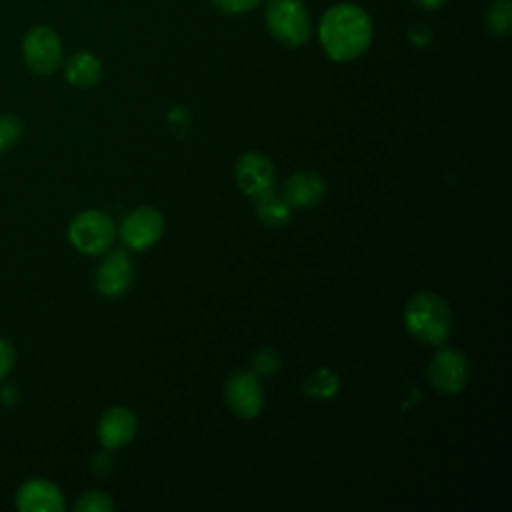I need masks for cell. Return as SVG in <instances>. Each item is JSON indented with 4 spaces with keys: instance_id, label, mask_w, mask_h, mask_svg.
Here are the masks:
<instances>
[{
    "instance_id": "obj_21",
    "label": "cell",
    "mask_w": 512,
    "mask_h": 512,
    "mask_svg": "<svg viewBox=\"0 0 512 512\" xmlns=\"http://www.w3.org/2000/svg\"><path fill=\"white\" fill-rule=\"evenodd\" d=\"M260 0H212V4L216 6V10L224 12V14H242L248 12L250 8H254Z\"/></svg>"
},
{
    "instance_id": "obj_19",
    "label": "cell",
    "mask_w": 512,
    "mask_h": 512,
    "mask_svg": "<svg viewBox=\"0 0 512 512\" xmlns=\"http://www.w3.org/2000/svg\"><path fill=\"white\" fill-rule=\"evenodd\" d=\"M252 368H254V374L272 376L282 368V358L276 350L262 348L252 356Z\"/></svg>"
},
{
    "instance_id": "obj_4",
    "label": "cell",
    "mask_w": 512,
    "mask_h": 512,
    "mask_svg": "<svg viewBox=\"0 0 512 512\" xmlns=\"http://www.w3.org/2000/svg\"><path fill=\"white\" fill-rule=\"evenodd\" d=\"M266 26L286 46H300L310 36V16L300 0H270L266 6Z\"/></svg>"
},
{
    "instance_id": "obj_23",
    "label": "cell",
    "mask_w": 512,
    "mask_h": 512,
    "mask_svg": "<svg viewBox=\"0 0 512 512\" xmlns=\"http://www.w3.org/2000/svg\"><path fill=\"white\" fill-rule=\"evenodd\" d=\"M112 468V460L108 458V454H98L94 458V470L96 472H108Z\"/></svg>"
},
{
    "instance_id": "obj_16",
    "label": "cell",
    "mask_w": 512,
    "mask_h": 512,
    "mask_svg": "<svg viewBox=\"0 0 512 512\" xmlns=\"http://www.w3.org/2000/svg\"><path fill=\"white\" fill-rule=\"evenodd\" d=\"M338 388H340V376L330 368H318L302 384L304 394H308L310 398H320V400L332 398L338 392Z\"/></svg>"
},
{
    "instance_id": "obj_15",
    "label": "cell",
    "mask_w": 512,
    "mask_h": 512,
    "mask_svg": "<svg viewBox=\"0 0 512 512\" xmlns=\"http://www.w3.org/2000/svg\"><path fill=\"white\" fill-rule=\"evenodd\" d=\"M256 212H258V218L266 226H272V228H280V226L288 224V220L292 216V208L288 206V202L282 196L274 194V190L258 198Z\"/></svg>"
},
{
    "instance_id": "obj_1",
    "label": "cell",
    "mask_w": 512,
    "mask_h": 512,
    "mask_svg": "<svg viewBox=\"0 0 512 512\" xmlns=\"http://www.w3.org/2000/svg\"><path fill=\"white\" fill-rule=\"evenodd\" d=\"M372 42V20L354 4H336L326 10L320 22V44L336 62H350L362 56Z\"/></svg>"
},
{
    "instance_id": "obj_14",
    "label": "cell",
    "mask_w": 512,
    "mask_h": 512,
    "mask_svg": "<svg viewBox=\"0 0 512 512\" xmlns=\"http://www.w3.org/2000/svg\"><path fill=\"white\" fill-rule=\"evenodd\" d=\"M66 80L76 88H90L102 78V64L90 52H76L66 62Z\"/></svg>"
},
{
    "instance_id": "obj_13",
    "label": "cell",
    "mask_w": 512,
    "mask_h": 512,
    "mask_svg": "<svg viewBox=\"0 0 512 512\" xmlns=\"http://www.w3.org/2000/svg\"><path fill=\"white\" fill-rule=\"evenodd\" d=\"M326 196V182L316 172H294L282 192L292 210L312 208Z\"/></svg>"
},
{
    "instance_id": "obj_5",
    "label": "cell",
    "mask_w": 512,
    "mask_h": 512,
    "mask_svg": "<svg viewBox=\"0 0 512 512\" xmlns=\"http://www.w3.org/2000/svg\"><path fill=\"white\" fill-rule=\"evenodd\" d=\"M470 372L468 356L452 346L440 348L428 364V380L446 396L462 392L470 380Z\"/></svg>"
},
{
    "instance_id": "obj_7",
    "label": "cell",
    "mask_w": 512,
    "mask_h": 512,
    "mask_svg": "<svg viewBox=\"0 0 512 512\" xmlns=\"http://www.w3.org/2000/svg\"><path fill=\"white\" fill-rule=\"evenodd\" d=\"M224 398L228 408L244 420L260 416L264 408V390L258 376L250 370H236L228 376L224 384Z\"/></svg>"
},
{
    "instance_id": "obj_6",
    "label": "cell",
    "mask_w": 512,
    "mask_h": 512,
    "mask_svg": "<svg viewBox=\"0 0 512 512\" xmlns=\"http://www.w3.org/2000/svg\"><path fill=\"white\" fill-rule=\"evenodd\" d=\"M26 66L40 76L52 74L62 64L60 36L50 26H34L22 42Z\"/></svg>"
},
{
    "instance_id": "obj_20",
    "label": "cell",
    "mask_w": 512,
    "mask_h": 512,
    "mask_svg": "<svg viewBox=\"0 0 512 512\" xmlns=\"http://www.w3.org/2000/svg\"><path fill=\"white\" fill-rule=\"evenodd\" d=\"M22 122L16 116H0V152L12 148L22 136Z\"/></svg>"
},
{
    "instance_id": "obj_8",
    "label": "cell",
    "mask_w": 512,
    "mask_h": 512,
    "mask_svg": "<svg viewBox=\"0 0 512 512\" xmlns=\"http://www.w3.org/2000/svg\"><path fill=\"white\" fill-rule=\"evenodd\" d=\"M120 240L130 250H146L164 234V216L152 206L134 208L120 222Z\"/></svg>"
},
{
    "instance_id": "obj_10",
    "label": "cell",
    "mask_w": 512,
    "mask_h": 512,
    "mask_svg": "<svg viewBox=\"0 0 512 512\" xmlns=\"http://www.w3.org/2000/svg\"><path fill=\"white\" fill-rule=\"evenodd\" d=\"M134 280V262L126 250L110 252L94 276L96 290L106 298H118L128 292Z\"/></svg>"
},
{
    "instance_id": "obj_18",
    "label": "cell",
    "mask_w": 512,
    "mask_h": 512,
    "mask_svg": "<svg viewBox=\"0 0 512 512\" xmlns=\"http://www.w3.org/2000/svg\"><path fill=\"white\" fill-rule=\"evenodd\" d=\"M114 508V502L108 494L100 492V490H90V492H84L76 504H74V510L76 512H110Z\"/></svg>"
},
{
    "instance_id": "obj_11",
    "label": "cell",
    "mask_w": 512,
    "mask_h": 512,
    "mask_svg": "<svg viewBox=\"0 0 512 512\" xmlns=\"http://www.w3.org/2000/svg\"><path fill=\"white\" fill-rule=\"evenodd\" d=\"M16 506L20 512H62L66 504L56 484L44 478H32L20 486Z\"/></svg>"
},
{
    "instance_id": "obj_9",
    "label": "cell",
    "mask_w": 512,
    "mask_h": 512,
    "mask_svg": "<svg viewBox=\"0 0 512 512\" xmlns=\"http://www.w3.org/2000/svg\"><path fill=\"white\" fill-rule=\"evenodd\" d=\"M234 176L238 188L250 196V198H260L268 192L274 190L276 182V170L274 164L268 160V156L260 152H246L238 158L234 166Z\"/></svg>"
},
{
    "instance_id": "obj_2",
    "label": "cell",
    "mask_w": 512,
    "mask_h": 512,
    "mask_svg": "<svg viewBox=\"0 0 512 512\" xmlns=\"http://www.w3.org/2000/svg\"><path fill=\"white\" fill-rule=\"evenodd\" d=\"M408 334L430 346L442 344L452 330V312L448 302L434 292H416L402 312Z\"/></svg>"
},
{
    "instance_id": "obj_3",
    "label": "cell",
    "mask_w": 512,
    "mask_h": 512,
    "mask_svg": "<svg viewBox=\"0 0 512 512\" xmlns=\"http://www.w3.org/2000/svg\"><path fill=\"white\" fill-rule=\"evenodd\" d=\"M116 238L114 222L100 210H84L68 226L70 244L82 254H104Z\"/></svg>"
},
{
    "instance_id": "obj_24",
    "label": "cell",
    "mask_w": 512,
    "mask_h": 512,
    "mask_svg": "<svg viewBox=\"0 0 512 512\" xmlns=\"http://www.w3.org/2000/svg\"><path fill=\"white\" fill-rule=\"evenodd\" d=\"M422 8H426V10H436V8H440L442 4H444V0H416Z\"/></svg>"
},
{
    "instance_id": "obj_22",
    "label": "cell",
    "mask_w": 512,
    "mask_h": 512,
    "mask_svg": "<svg viewBox=\"0 0 512 512\" xmlns=\"http://www.w3.org/2000/svg\"><path fill=\"white\" fill-rule=\"evenodd\" d=\"M14 364V348L0 338V380L12 370Z\"/></svg>"
},
{
    "instance_id": "obj_17",
    "label": "cell",
    "mask_w": 512,
    "mask_h": 512,
    "mask_svg": "<svg viewBox=\"0 0 512 512\" xmlns=\"http://www.w3.org/2000/svg\"><path fill=\"white\" fill-rule=\"evenodd\" d=\"M510 22H512V4L510 0H496L488 14H486V26L492 34L502 36L510 30Z\"/></svg>"
},
{
    "instance_id": "obj_12",
    "label": "cell",
    "mask_w": 512,
    "mask_h": 512,
    "mask_svg": "<svg viewBox=\"0 0 512 512\" xmlns=\"http://www.w3.org/2000/svg\"><path fill=\"white\" fill-rule=\"evenodd\" d=\"M138 430V420L132 410L124 406L108 408L98 420V440L106 450L128 444Z\"/></svg>"
}]
</instances>
